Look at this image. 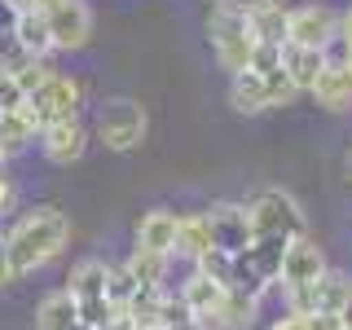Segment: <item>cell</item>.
Instances as JSON below:
<instances>
[{
	"label": "cell",
	"instance_id": "obj_1",
	"mask_svg": "<svg viewBox=\"0 0 352 330\" xmlns=\"http://www.w3.org/2000/svg\"><path fill=\"white\" fill-rule=\"evenodd\" d=\"M71 242V216L62 207H31L14 220V229L5 234L9 260H14V278H27V273L53 264Z\"/></svg>",
	"mask_w": 352,
	"mask_h": 330
},
{
	"label": "cell",
	"instance_id": "obj_2",
	"mask_svg": "<svg viewBox=\"0 0 352 330\" xmlns=\"http://www.w3.org/2000/svg\"><path fill=\"white\" fill-rule=\"evenodd\" d=\"M207 40H212V58L225 75H242L251 66V49H256L251 18L242 9H234L229 0L212 5V14H207Z\"/></svg>",
	"mask_w": 352,
	"mask_h": 330
},
{
	"label": "cell",
	"instance_id": "obj_3",
	"mask_svg": "<svg viewBox=\"0 0 352 330\" xmlns=\"http://www.w3.org/2000/svg\"><path fill=\"white\" fill-rule=\"evenodd\" d=\"M150 132V115L137 97H110L93 115V141L110 154H132Z\"/></svg>",
	"mask_w": 352,
	"mask_h": 330
},
{
	"label": "cell",
	"instance_id": "obj_4",
	"mask_svg": "<svg viewBox=\"0 0 352 330\" xmlns=\"http://www.w3.org/2000/svg\"><path fill=\"white\" fill-rule=\"evenodd\" d=\"M242 207H247V220H251V238H300V234H308V212L300 207V198L291 190L269 185V190L251 194Z\"/></svg>",
	"mask_w": 352,
	"mask_h": 330
},
{
	"label": "cell",
	"instance_id": "obj_5",
	"mask_svg": "<svg viewBox=\"0 0 352 330\" xmlns=\"http://www.w3.org/2000/svg\"><path fill=\"white\" fill-rule=\"evenodd\" d=\"M106 269H110L106 260L88 256V260L75 264L71 278H66V295L80 304V322L93 326V330H102L106 317L115 313V304H110V295H106Z\"/></svg>",
	"mask_w": 352,
	"mask_h": 330
},
{
	"label": "cell",
	"instance_id": "obj_6",
	"mask_svg": "<svg viewBox=\"0 0 352 330\" xmlns=\"http://www.w3.org/2000/svg\"><path fill=\"white\" fill-rule=\"evenodd\" d=\"M80 102H84V84H80V80H71V75H62V71H49V80H44L36 93L27 97V106L36 110L40 124L80 119Z\"/></svg>",
	"mask_w": 352,
	"mask_h": 330
},
{
	"label": "cell",
	"instance_id": "obj_7",
	"mask_svg": "<svg viewBox=\"0 0 352 330\" xmlns=\"http://www.w3.org/2000/svg\"><path fill=\"white\" fill-rule=\"evenodd\" d=\"M339 40V14L330 5H295L286 18V44H304V49H326Z\"/></svg>",
	"mask_w": 352,
	"mask_h": 330
},
{
	"label": "cell",
	"instance_id": "obj_8",
	"mask_svg": "<svg viewBox=\"0 0 352 330\" xmlns=\"http://www.w3.org/2000/svg\"><path fill=\"white\" fill-rule=\"evenodd\" d=\"M44 18H49V31H53V49L75 53L93 40V9L84 0H53L44 9Z\"/></svg>",
	"mask_w": 352,
	"mask_h": 330
},
{
	"label": "cell",
	"instance_id": "obj_9",
	"mask_svg": "<svg viewBox=\"0 0 352 330\" xmlns=\"http://www.w3.org/2000/svg\"><path fill=\"white\" fill-rule=\"evenodd\" d=\"M330 269L326 264V251H322V242H317L313 234H300V238H291L286 242V256H282V278L278 286L282 291H291V286H313L322 273Z\"/></svg>",
	"mask_w": 352,
	"mask_h": 330
},
{
	"label": "cell",
	"instance_id": "obj_10",
	"mask_svg": "<svg viewBox=\"0 0 352 330\" xmlns=\"http://www.w3.org/2000/svg\"><path fill=\"white\" fill-rule=\"evenodd\" d=\"M88 141H93V132H88L80 119H58V124H44L40 128V150L49 163H58V168H71V163L84 159Z\"/></svg>",
	"mask_w": 352,
	"mask_h": 330
},
{
	"label": "cell",
	"instance_id": "obj_11",
	"mask_svg": "<svg viewBox=\"0 0 352 330\" xmlns=\"http://www.w3.org/2000/svg\"><path fill=\"white\" fill-rule=\"evenodd\" d=\"M203 216H207V225H212V247L216 251L238 256L251 242V220H247V207L242 203H212Z\"/></svg>",
	"mask_w": 352,
	"mask_h": 330
},
{
	"label": "cell",
	"instance_id": "obj_12",
	"mask_svg": "<svg viewBox=\"0 0 352 330\" xmlns=\"http://www.w3.org/2000/svg\"><path fill=\"white\" fill-rule=\"evenodd\" d=\"M313 97L322 110H330V115H344V110H352V66L344 58H330L326 62V71H322V80L313 84Z\"/></svg>",
	"mask_w": 352,
	"mask_h": 330
},
{
	"label": "cell",
	"instance_id": "obj_13",
	"mask_svg": "<svg viewBox=\"0 0 352 330\" xmlns=\"http://www.w3.org/2000/svg\"><path fill=\"white\" fill-rule=\"evenodd\" d=\"M9 36H14L18 53L22 58H49L53 53V31H49V18H44V9H18L14 14V27H9Z\"/></svg>",
	"mask_w": 352,
	"mask_h": 330
},
{
	"label": "cell",
	"instance_id": "obj_14",
	"mask_svg": "<svg viewBox=\"0 0 352 330\" xmlns=\"http://www.w3.org/2000/svg\"><path fill=\"white\" fill-rule=\"evenodd\" d=\"M40 119L31 106H18V110H5L0 115V159H14V154L31 150L40 141Z\"/></svg>",
	"mask_w": 352,
	"mask_h": 330
},
{
	"label": "cell",
	"instance_id": "obj_15",
	"mask_svg": "<svg viewBox=\"0 0 352 330\" xmlns=\"http://www.w3.org/2000/svg\"><path fill=\"white\" fill-rule=\"evenodd\" d=\"M330 53L326 49H304V44H282V71L291 75V84L300 93H313V84L322 80Z\"/></svg>",
	"mask_w": 352,
	"mask_h": 330
},
{
	"label": "cell",
	"instance_id": "obj_16",
	"mask_svg": "<svg viewBox=\"0 0 352 330\" xmlns=\"http://www.w3.org/2000/svg\"><path fill=\"white\" fill-rule=\"evenodd\" d=\"M212 251V225H207L203 212H181L176 216V247H172V260H190L198 264Z\"/></svg>",
	"mask_w": 352,
	"mask_h": 330
},
{
	"label": "cell",
	"instance_id": "obj_17",
	"mask_svg": "<svg viewBox=\"0 0 352 330\" xmlns=\"http://www.w3.org/2000/svg\"><path fill=\"white\" fill-rule=\"evenodd\" d=\"M229 106L238 115H264V110H278L273 106V93H269V80L260 71H242V75H229Z\"/></svg>",
	"mask_w": 352,
	"mask_h": 330
},
{
	"label": "cell",
	"instance_id": "obj_18",
	"mask_svg": "<svg viewBox=\"0 0 352 330\" xmlns=\"http://www.w3.org/2000/svg\"><path fill=\"white\" fill-rule=\"evenodd\" d=\"M308 295H313V313H339V317H344L352 308V273L326 269L322 278L308 286Z\"/></svg>",
	"mask_w": 352,
	"mask_h": 330
},
{
	"label": "cell",
	"instance_id": "obj_19",
	"mask_svg": "<svg viewBox=\"0 0 352 330\" xmlns=\"http://www.w3.org/2000/svg\"><path fill=\"white\" fill-rule=\"evenodd\" d=\"M225 291H229V286H220L216 278H207V273L194 264V269H190V278L181 282V291H176V295L185 300V308H190L198 322H207V317L216 313V304L225 300Z\"/></svg>",
	"mask_w": 352,
	"mask_h": 330
},
{
	"label": "cell",
	"instance_id": "obj_20",
	"mask_svg": "<svg viewBox=\"0 0 352 330\" xmlns=\"http://www.w3.org/2000/svg\"><path fill=\"white\" fill-rule=\"evenodd\" d=\"M137 247H150V251L172 256V247H176V212H168V207H150V212H141V220H137Z\"/></svg>",
	"mask_w": 352,
	"mask_h": 330
},
{
	"label": "cell",
	"instance_id": "obj_21",
	"mask_svg": "<svg viewBox=\"0 0 352 330\" xmlns=\"http://www.w3.org/2000/svg\"><path fill=\"white\" fill-rule=\"evenodd\" d=\"M256 313H260L256 295L225 291V300L216 304V313L207 317V326H212V330H251V326H256Z\"/></svg>",
	"mask_w": 352,
	"mask_h": 330
},
{
	"label": "cell",
	"instance_id": "obj_22",
	"mask_svg": "<svg viewBox=\"0 0 352 330\" xmlns=\"http://www.w3.org/2000/svg\"><path fill=\"white\" fill-rule=\"evenodd\" d=\"M124 264H128L132 278H137L141 291H168L172 256H163V251H150V247H132V256H128Z\"/></svg>",
	"mask_w": 352,
	"mask_h": 330
},
{
	"label": "cell",
	"instance_id": "obj_23",
	"mask_svg": "<svg viewBox=\"0 0 352 330\" xmlns=\"http://www.w3.org/2000/svg\"><path fill=\"white\" fill-rule=\"evenodd\" d=\"M75 326H80V304L66 291L44 295L36 308V330H75Z\"/></svg>",
	"mask_w": 352,
	"mask_h": 330
},
{
	"label": "cell",
	"instance_id": "obj_24",
	"mask_svg": "<svg viewBox=\"0 0 352 330\" xmlns=\"http://www.w3.org/2000/svg\"><path fill=\"white\" fill-rule=\"evenodd\" d=\"M251 36L256 40H273V44H286V18H291V9L282 5V0H264L260 9H251Z\"/></svg>",
	"mask_w": 352,
	"mask_h": 330
},
{
	"label": "cell",
	"instance_id": "obj_25",
	"mask_svg": "<svg viewBox=\"0 0 352 330\" xmlns=\"http://www.w3.org/2000/svg\"><path fill=\"white\" fill-rule=\"evenodd\" d=\"M106 295H110V304H132L141 295V286L128 273V264H110L106 269Z\"/></svg>",
	"mask_w": 352,
	"mask_h": 330
},
{
	"label": "cell",
	"instance_id": "obj_26",
	"mask_svg": "<svg viewBox=\"0 0 352 330\" xmlns=\"http://www.w3.org/2000/svg\"><path fill=\"white\" fill-rule=\"evenodd\" d=\"M282 66V44H273V40H256V49H251V66L247 71H278Z\"/></svg>",
	"mask_w": 352,
	"mask_h": 330
},
{
	"label": "cell",
	"instance_id": "obj_27",
	"mask_svg": "<svg viewBox=\"0 0 352 330\" xmlns=\"http://www.w3.org/2000/svg\"><path fill=\"white\" fill-rule=\"evenodd\" d=\"M18 106H27V93L18 88V80L9 71H0V115H5V110H18Z\"/></svg>",
	"mask_w": 352,
	"mask_h": 330
},
{
	"label": "cell",
	"instance_id": "obj_28",
	"mask_svg": "<svg viewBox=\"0 0 352 330\" xmlns=\"http://www.w3.org/2000/svg\"><path fill=\"white\" fill-rule=\"evenodd\" d=\"M308 330H348L339 313H308Z\"/></svg>",
	"mask_w": 352,
	"mask_h": 330
},
{
	"label": "cell",
	"instance_id": "obj_29",
	"mask_svg": "<svg viewBox=\"0 0 352 330\" xmlns=\"http://www.w3.org/2000/svg\"><path fill=\"white\" fill-rule=\"evenodd\" d=\"M9 282H18V278H14V260H9L5 234H0V286H9Z\"/></svg>",
	"mask_w": 352,
	"mask_h": 330
},
{
	"label": "cell",
	"instance_id": "obj_30",
	"mask_svg": "<svg viewBox=\"0 0 352 330\" xmlns=\"http://www.w3.org/2000/svg\"><path fill=\"white\" fill-rule=\"evenodd\" d=\"M269 330H308V317H300V313H282Z\"/></svg>",
	"mask_w": 352,
	"mask_h": 330
},
{
	"label": "cell",
	"instance_id": "obj_31",
	"mask_svg": "<svg viewBox=\"0 0 352 330\" xmlns=\"http://www.w3.org/2000/svg\"><path fill=\"white\" fill-rule=\"evenodd\" d=\"M9 207H14V185H9V176L0 172V216H5Z\"/></svg>",
	"mask_w": 352,
	"mask_h": 330
},
{
	"label": "cell",
	"instance_id": "obj_32",
	"mask_svg": "<svg viewBox=\"0 0 352 330\" xmlns=\"http://www.w3.org/2000/svg\"><path fill=\"white\" fill-rule=\"evenodd\" d=\"M339 44H352V9L339 14Z\"/></svg>",
	"mask_w": 352,
	"mask_h": 330
},
{
	"label": "cell",
	"instance_id": "obj_33",
	"mask_svg": "<svg viewBox=\"0 0 352 330\" xmlns=\"http://www.w3.org/2000/svg\"><path fill=\"white\" fill-rule=\"evenodd\" d=\"M339 58H344V62L352 66V44H344V53H339Z\"/></svg>",
	"mask_w": 352,
	"mask_h": 330
},
{
	"label": "cell",
	"instance_id": "obj_34",
	"mask_svg": "<svg viewBox=\"0 0 352 330\" xmlns=\"http://www.w3.org/2000/svg\"><path fill=\"white\" fill-rule=\"evenodd\" d=\"M344 168H348V181H352V150H348V159H344Z\"/></svg>",
	"mask_w": 352,
	"mask_h": 330
},
{
	"label": "cell",
	"instance_id": "obj_35",
	"mask_svg": "<svg viewBox=\"0 0 352 330\" xmlns=\"http://www.w3.org/2000/svg\"><path fill=\"white\" fill-rule=\"evenodd\" d=\"M344 322H348V330H352V308H348V313H344Z\"/></svg>",
	"mask_w": 352,
	"mask_h": 330
},
{
	"label": "cell",
	"instance_id": "obj_36",
	"mask_svg": "<svg viewBox=\"0 0 352 330\" xmlns=\"http://www.w3.org/2000/svg\"><path fill=\"white\" fill-rule=\"evenodd\" d=\"M75 330H93V326H84V322H80V326H75Z\"/></svg>",
	"mask_w": 352,
	"mask_h": 330
},
{
	"label": "cell",
	"instance_id": "obj_37",
	"mask_svg": "<svg viewBox=\"0 0 352 330\" xmlns=\"http://www.w3.org/2000/svg\"><path fill=\"white\" fill-rule=\"evenodd\" d=\"M198 330H212V326H207V322H203V326H198Z\"/></svg>",
	"mask_w": 352,
	"mask_h": 330
},
{
	"label": "cell",
	"instance_id": "obj_38",
	"mask_svg": "<svg viewBox=\"0 0 352 330\" xmlns=\"http://www.w3.org/2000/svg\"><path fill=\"white\" fill-rule=\"evenodd\" d=\"M0 71H5V62H0Z\"/></svg>",
	"mask_w": 352,
	"mask_h": 330
},
{
	"label": "cell",
	"instance_id": "obj_39",
	"mask_svg": "<svg viewBox=\"0 0 352 330\" xmlns=\"http://www.w3.org/2000/svg\"><path fill=\"white\" fill-rule=\"evenodd\" d=\"M0 163H5V159H0Z\"/></svg>",
	"mask_w": 352,
	"mask_h": 330
},
{
	"label": "cell",
	"instance_id": "obj_40",
	"mask_svg": "<svg viewBox=\"0 0 352 330\" xmlns=\"http://www.w3.org/2000/svg\"><path fill=\"white\" fill-rule=\"evenodd\" d=\"M212 5H216V0H212Z\"/></svg>",
	"mask_w": 352,
	"mask_h": 330
}]
</instances>
